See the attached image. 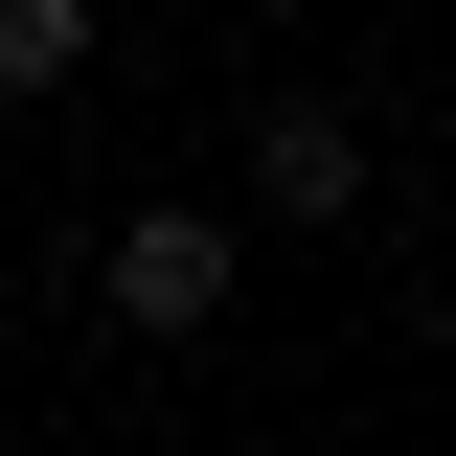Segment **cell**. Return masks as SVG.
Wrapping results in <instances>:
<instances>
[{
    "instance_id": "obj_2",
    "label": "cell",
    "mask_w": 456,
    "mask_h": 456,
    "mask_svg": "<svg viewBox=\"0 0 456 456\" xmlns=\"http://www.w3.org/2000/svg\"><path fill=\"white\" fill-rule=\"evenodd\" d=\"M251 206H274V228H342V206H365V137H342L320 92H297V114H251Z\"/></svg>"
},
{
    "instance_id": "obj_3",
    "label": "cell",
    "mask_w": 456,
    "mask_h": 456,
    "mask_svg": "<svg viewBox=\"0 0 456 456\" xmlns=\"http://www.w3.org/2000/svg\"><path fill=\"white\" fill-rule=\"evenodd\" d=\"M92 69V0H0V92H69Z\"/></svg>"
},
{
    "instance_id": "obj_1",
    "label": "cell",
    "mask_w": 456,
    "mask_h": 456,
    "mask_svg": "<svg viewBox=\"0 0 456 456\" xmlns=\"http://www.w3.org/2000/svg\"><path fill=\"white\" fill-rule=\"evenodd\" d=\"M92 297H114V342H206L228 320V206H137L92 251Z\"/></svg>"
}]
</instances>
